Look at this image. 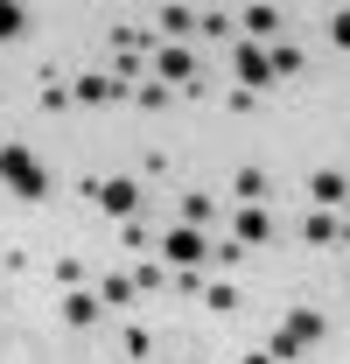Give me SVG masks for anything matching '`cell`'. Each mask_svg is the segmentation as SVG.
I'll return each mask as SVG.
<instances>
[{"mask_svg": "<svg viewBox=\"0 0 350 364\" xmlns=\"http://www.w3.org/2000/svg\"><path fill=\"white\" fill-rule=\"evenodd\" d=\"M127 280H133V294H154V287H161V280H169V273L154 267V259H140V267H133Z\"/></svg>", "mask_w": 350, "mask_h": 364, "instance_id": "cell-24", "label": "cell"}, {"mask_svg": "<svg viewBox=\"0 0 350 364\" xmlns=\"http://www.w3.org/2000/svg\"><path fill=\"white\" fill-rule=\"evenodd\" d=\"M302 245L336 252V245H344V210H308V218H302Z\"/></svg>", "mask_w": 350, "mask_h": 364, "instance_id": "cell-9", "label": "cell"}, {"mask_svg": "<svg viewBox=\"0 0 350 364\" xmlns=\"http://www.w3.org/2000/svg\"><path fill=\"white\" fill-rule=\"evenodd\" d=\"M238 364H273V358H266V350H253V358H238Z\"/></svg>", "mask_w": 350, "mask_h": 364, "instance_id": "cell-30", "label": "cell"}, {"mask_svg": "<svg viewBox=\"0 0 350 364\" xmlns=\"http://www.w3.org/2000/svg\"><path fill=\"white\" fill-rule=\"evenodd\" d=\"M280 329L308 350V343H322V336H329V316H322V309H287V322H280Z\"/></svg>", "mask_w": 350, "mask_h": 364, "instance_id": "cell-12", "label": "cell"}, {"mask_svg": "<svg viewBox=\"0 0 350 364\" xmlns=\"http://www.w3.org/2000/svg\"><path fill=\"white\" fill-rule=\"evenodd\" d=\"M175 36H196V7H161V21H154V43H175Z\"/></svg>", "mask_w": 350, "mask_h": 364, "instance_id": "cell-17", "label": "cell"}, {"mask_svg": "<svg viewBox=\"0 0 350 364\" xmlns=\"http://www.w3.org/2000/svg\"><path fill=\"white\" fill-rule=\"evenodd\" d=\"M91 294H98V309H105V316H112V309H133V301H140V294H133V280H127V273H105V280H98Z\"/></svg>", "mask_w": 350, "mask_h": 364, "instance_id": "cell-14", "label": "cell"}, {"mask_svg": "<svg viewBox=\"0 0 350 364\" xmlns=\"http://www.w3.org/2000/svg\"><path fill=\"white\" fill-rule=\"evenodd\" d=\"M56 316L70 322V329H98V322H105V309H98V294H91V287H63Z\"/></svg>", "mask_w": 350, "mask_h": 364, "instance_id": "cell-10", "label": "cell"}, {"mask_svg": "<svg viewBox=\"0 0 350 364\" xmlns=\"http://www.w3.org/2000/svg\"><path fill=\"white\" fill-rule=\"evenodd\" d=\"M238 259H245L238 238H211V267H238Z\"/></svg>", "mask_w": 350, "mask_h": 364, "instance_id": "cell-26", "label": "cell"}, {"mask_svg": "<svg viewBox=\"0 0 350 364\" xmlns=\"http://www.w3.org/2000/svg\"><path fill=\"white\" fill-rule=\"evenodd\" d=\"M120 245H154V231L140 225V218H127V225H120Z\"/></svg>", "mask_w": 350, "mask_h": 364, "instance_id": "cell-29", "label": "cell"}, {"mask_svg": "<svg viewBox=\"0 0 350 364\" xmlns=\"http://www.w3.org/2000/svg\"><path fill=\"white\" fill-rule=\"evenodd\" d=\"M231 28H238V43H280V28H287V14L280 7H245V14H231Z\"/></svg>", "mask_w": 350, "mask_h": 364, "instance_id": "cell-5", "label": "cell"}, {"mask_svg": "<svg viewBox=\"0 0 350 364\" xmlns=\"http://www.w3.org/2000/svg\"><path fill=\"white\" fill-rule=\"evenodd\" d=\"M105 36H112V49H120V56H140V49H154V28H140V21H112Z\"/></svg>", "mask_w": 350, "mask_h": 364, "instance_id": "cell-15", "label": "cell"}, {"mask_svg": "<svg viewBox=\"0 0 350 364\" xmlns=\"http://www.w3.org/2000/svg\"><path fill=\"white\" fill-rule=\"evenodd\" d=\"M78 196H85L91 210H105L112 225L140 218V182H133V176H85V182H78Z\"/></svg>", "mask_w": 350, "mask_h": 364, "instance_id": "cell-2", "label": "cell"}, {"mask_svg": "<svg viewBox=\"0 0 350 364\" xmlns=\"http://www.w3.org/2000/svg\"><path fill=\"white\" fill-rule=\"evenodd\" d=\"M203 309H211V316H238V287H231V280H211V287H203Z\"/></svg>", "mask_w": 350, "mask_h": 364, "instance_id": "cell-19", "label": "cell"}, {"mask_svg": "<svg viewBox=\"0 0 350 364\" xmlns=\"http://www.w3.org/2000/svg\"><path fill=\"white\" fill-rule=\"evenodd\" d=\"M211 218H218V196H211V189H182V225L211 231Z\"/></svg>", "mask_w": 350, "mask_h": 364, "instance_id": "cell-13", "label": "cell"}, {"mask_svg": "<svg viewBox=\"0 0 350 364\" xmlns=\"http://www.w3.org/2000/svg\"><path fill=\"white\" fill-rule=\"evenodd\" d=\"M329 43H336V49L350 43V7H329Z\"/></svg>", "mask_w": 350, "mask_h": 364, "instance_id": "cell-28", "label": "cell"}, {"mask_svg": "<svg viewBox=\"0 0 350 364\" xmlns=\"http://www.w3.org/2000/svg\"><path fill=\"white\" fill-rule=\"evenodd\" d=\"M0 182H7L21 203H49V189H56V182H49V168L21 147V140H7V147H0Z\"/></svg>", "mask_w": 350, "mask_h": 364, "instance_id": "cell-1", "label": "cell"}, {"mask_svg": "<svg viewBox=\"0 0 350 364\" xmlns=\"http://www.w3.org/2000/svg\"><path fill=\"white\" fill-rule=\"evenodd\" d=\"M231 196H238V203H266V196H273V176H266V168H238V176H231Z\"/></svg>", "mask_w": 350, "mask_h": 364, "instance_id": "cell-16", "label": "cell"}, {"mask_svg": "<svg viewBox=\"0 0 350 364\" xmlns=\"http://www.w3.org/2000/svg\"><path fill=\"white\" fill-rule=\"evenodd\" d=\"M344 196H350L344 168H315V176H308V203H315V210H344Z\"/></svg>", "mask_w": 350, "mask_h": 364, "instance_id": "cell-11", "label": "cell"}, {"mask_svg": "<svg viewBox=\"0 0 350 364\" xmlns=\"http://www.w3.org/2000/svg\"><path fill=\"white\" fill-rule=\"evenodd\" d=\"M120 98H133L120 77H105V70H85V77H70V105H120Z\"/></svg>", "mask_w": 350, "mask_h": 364, "instance_id": "cell-8", "label": "cell"}, {"mask_svg": "<svg viewBox=\"0 0 350 364\" xmlns=\"http://www.w3.org/2000/svg\"><path fill=\"white\" fill-rule=\"evenodd\" d=\"M196 28H203V36H224V43H231V36H238V28H231V14H224V7H211V14H196Z\"/></svg>", "mask_w": 350, "mask_h": 364, "instance_id": "cell-25", "label": "cell"}, {"mask_svg": "<svg viewBox=\"0 0 350 364\" xmlns=\"http://www.w3.org/2000/svg\"><path fill=\"white\" fill-rule=\"evenodd\" d=\"M120 350H127L133 364H147V358H154V336H147L140 322H127V329H120Z\"/></svg>", "mask_w": 350, "mask_h": 364, "instance_id": "cell-20", "label": "cell"}, {"mask_svg": "<svg viewBox=\"0 0 350 364\" xmlns=\"http://www.w3.org/2000/svg\"><path fill=\"white\" fill-rule=\"evenodd\" d=\"M154 245H161V259H169V267H211V231L169 225L161 238H154Z\"/></svg>", "mask_w": 350, "mask_h": 364, "instance_id": "cell-3", "label": "cell"}, {"mask_svg": "<svg viewBox=\"0 0 350 364\" xmlns=\"http://www.w3.org/2000/svg\"><path fill=\"white\" fill-rule=\"evenodd\" d=\"M169 98H175L169 85H140V91H133V105H140V112H161V105H169Z\"/></svg>", "mask_w": 350, "mask_h": 364, "instance_id": "cell-27", "label": "cell"}, {"mask_svg": "<svg viewBox=\"0 0 350 364\" xmlns=\"http://www.w3.org/2000/svg\"><path fill=\"white\" fill-rule=\"evenodd\" d=\"M154 77H161V85H182V91H189V85H196V56H189V49H182V43H154Z\"/></svg>", "mask_w": 350, "mask_h": 364, "instance_id": "cell-7", "label": "cell"}, {"mask_svg": "<svg viewBox=\"0 0 350 364\" xmlns=\"http://www.w3.org/2000/svg\"><path fill=\"white\" fill-rule=\"evenodd\" d=\"M28 28V7H14V0H0V43H14Z\"/></svg>", "mask_w": 350, "mask_h": 364, "instance_id": "cell-22", "label": "cell"}, {"mask_svg": "<svg viewBox=\"0 0 350 364\" xmlns=\"http://www.w3.org/2000/svg\"><path fill=\"white\" fill-rule=\"evenodd\" d=\"M266 70H273V85H280V77H295V70H302V49L287 43V36H280V43H266Z\"/></svg>", "mask_w": 350, "mask_h": 364, "instance_id": "cell-18", "label": "cell"}, {"mask_svg": "<svg viewBox=\"0 0 350 364\" xmlns=\"http://www.w3.org/2000/svg\"><path fill=\"white\" fill-rule=\"evenodd\" d=\"M49 280H56V287H85V259H78V252L49 259Z\"/></svg>", "mask_w": 350, "mask_h": 364, "instance_id": "cell-21", "label": "cell"}, {"mask_svg": "<svg viewBox=\"0 0 350 364\" xmlns=\"http://www.w3.org/2000/svg\"><path fill=\"white\" fill-rule=\"evenodd\" d=\"M231 238H238L245 252L273 245V210H266V203H238V218H231Z\"/></svg>", "mask_w": 350, "mask_h": 364, "instance_id": "cell-6", "label": "cell"}, {"mask_svg": "<svg viewBox=\"0 0 350 364\" xmlns=\"http://www.w3.org/2000/svg\"><path fill=\"white\" fill-rule=\"evenodd\" d=\"M266 358H273V364H295V358H302V343H295L287 329H273V336H266Z\"/></svg>", "mask_w": 350, "mask_h": 364, "instance_id": "cell-23", "label": "cell"}, {"mask_svg": "<svg viewBox=\"0 0 350 364\" xmlns=\"http://www.w3.org/2000/svg\"><path fill=\"white\" fill-rule=\"evenodd\" d=\"M231 63H238V91H253V98L273 91V70H266V49L260 43H238V36H231Z\"/></svg>", "mask_w": 350, "mask_h": 364, "instance_id": "cell-4", "label": "cell"}]
</instances>
